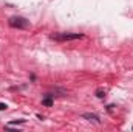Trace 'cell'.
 <instances>
[{"label":"cell","instance_id":"cell-1","mask_svg":"<svg viewBox=\"0 0 133 132\" xmlns=\"http://www.w3.org/2000/svg\"><path fill=\"white\" fill-rule=\"evenodd\" d=\"M9 25L12 28H28L29 26V22L25 19V17H19V16H14L9 19Z\"/></svg>","mask_w":133,"mask_h":132},{"label":"cell","instance_id":"cell-2","mask_svg":"<svg viewBox=\"0 0 133 132\" xmlns=\"http://www.w3.org/2000/svg\"><path fill=\"white\" fill-rule=\"evenodd\" d=\"M82 34H62V36H53V39L56 40H76V39H82Z\"/></svg>","mask_w":133,"mask_h":132},{"label":"cell","instance_id":"cell-3","mask_svg":"<svg viewBox=\"0 0 133 132\" xmlns=\"http://www.w3.org/2000/svg\"><path fill=\"white\" fill-rule=\"evenodd\" d=\"M85 120H90V121H95V123H99L101 120H99V117L98 115H95V114H84L82 115Z\"/></svg>","mask_w":133,"mask_h":132},{"label":"cell","instance_id":"cell-4","mask_svg":"<svg viewBox=\"0 0 133 132\" xmlns=\"http://www.w3.org/2000/svg\"><path fill=\"white\" fill-rule=\"evenodd\" d=\"M96 96H98V98H104V96H105V92H104L102 89H98V90H96Z\"/></svg>","mask_w":133,"mask_h":132},{"label":"cell","instance_id":"cell-5","mask_svg":"<svg viewBox=\"0 0 133 132\" xmlns=\"http://www.w3.org/2000/svg\"><path fill=\"white\" fill-rule=\"evenodd\" d=\"M25 123V120H14V121H9L8 124L9 126H14V124H23Z\"/></svg>","mask_w":133,"mask_h":132},{"label":"cell","instance_id":"cell-6","mask_svg":"<svg viewBox=\"0 0 133 132\" xmlns=\"http://www.w3.org/2000/svg\"><path fill=\"white\" fill-rule=\"evenodd\" d=\"M42 104L43 106H53V101L50 98H45V100H42Z\"/></svg>","mask_w":133,"mask_h":132},{"label":"cell","instance_id":"cell-7","mask_svg":"<svg viewBox=\"0 0 133 132\" xmlns=\"http://www.w3.org/2000/svg\"><path fill=\"white\" fill-rule=\"evenodd\" d=\"M6 109H8V106L3 104V103H0V110H6Z\"/></svg>","mask_w":133,"mask_h":132}]
</instances>
